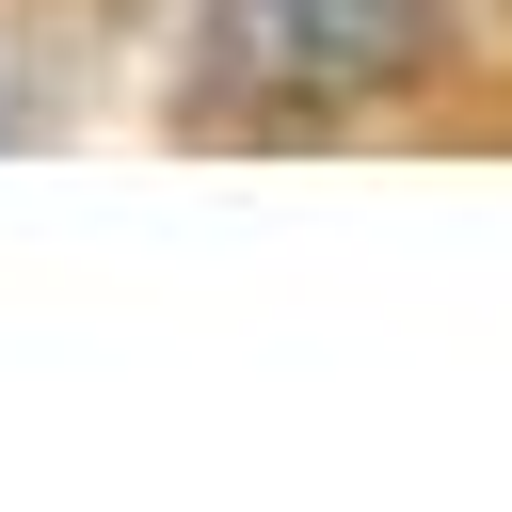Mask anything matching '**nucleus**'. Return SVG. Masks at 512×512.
Wrapping results in <instances>:
<instances>
[{
  "mask_svg": "<svg viewBox=\"0 0 512 512\" xmlns=\"http://www.w3.org/2000/svg\"><path fill=\"white\" fill-rule=\"evenodd\" d=\"M432 64V0H208V96H368Z\"/></svg>",
  "mask_w": 512,
  "mask_h": 512,
  "instance_id": "obj_1",
  "label": "nucleus"
}]
</instances>
